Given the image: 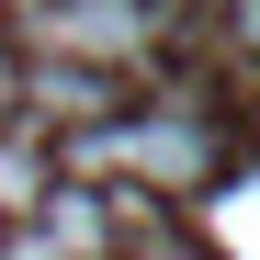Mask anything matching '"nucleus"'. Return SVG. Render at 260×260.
Wrapping results in <instances>:
<instances>
[{
  "label": "nucleus",
  "instance_id": "2",
  "mask_svg": "<svg viewBox=\"0 0 260 260\" xmlns=\"http://www.w3.org/2000/svg\"><path fill=\"white\" fill-rule=\"evenodd\" d=\"M102 113H124V68H102V57H57V46H34L23 57V113L12 124H102Z\"/></svg>",
  "mask_w": 260,
  "mask_h": 260
},
{
  "label": "nucleus",
  "instance_id": "9",
  "mask_svg": "<svg viewBox=\"0 0 260 260\" xmlns=\"http://www.w3.org/2000/svg\"><path fill=\"white\" fill-rule=\"evenodd\" d=\"M102 260H113V249H102Z\"/></svg>",
  "mask_w": 260,
  "mask_h": 260
},
{
  "label": "nucleus",
  "instance_id": "5",
  "mask_svg": "<svg viewBox=\"0 0 260 260\" xmlns=\"http://www.w3.org/2000/svg\"><path fill=\"white\" fill-rule=\"evenodd\" d=\"M46 181L57 170H46V147H34V124H0V215H34Z\"/></svg>",
  "mask_w": 260,
  "mask_h": 260
},
{
  "label": "nucleus",
  "instance_id": "4",
  "mask_svg": "<svg viewBox=\"0 0 260 260\" xmlns=\"http://www.w3.org/2000/svg\"><path fill=\"white\" fill-rule=\"evenodd\" d=\"M113 260H204V238H192L147 181H113Z\"/></svg>",
  "mask_w": 260,
  "mask_h": 260
},
{
  "label": "nucleus",
  "instance_id": "6",
  "mask_svg": "<svg viewBox=\"0 0 260 260\" xmlns=\"http://www.w3.org/2000/svg\"><path fill=\"white\" fill-rule=\"evenodd\" d=\"M0 260H68V249L34 226V215H0Z\"/></svg>",
  "mask_w": 260,
  "mask_h": 260
},
{
  "label": "nucleus",
  "instance_id": "7",
  "mask_svg": "<svg viewBox=\"0 0 260 260\" xmlns=\"http://www.w3.org/2000/svg\"><path fill=\"white\" fill-rule=\"evenodd\" d=\"M215 34H226L238 57H260V0H226V12H215Z\"/></svg>",
  "mask_w": 260,
  "mask_h": 260
},
{
  "label": "nucleus",
  "instance_id": "8",
  "mask_svg": "<svg viewBox=\"0 0 260 260\" xmlns=\"http://www.w3.org/2000/svg\"><path fill=\"white\" fill-rule=\"evenodd\" d=\"M12 113H23V57L0 46V124H12Z\"/></svg>",
  "mask_w": 260,
  "mask_h": 260
},
{
  "label": "nucleus",
  "instance_id": "1",
  "mask_svg": "<svg viewBox=\"0 0 260 260\" xmlns=\"http://www.w3.org/2000/svg\"><path fill=\"white\" fill-rule=\"evenodd\" d=\"M23 34L57 57H102V68H147L170 46V12L158 0H23Z\"/></svg>",
  "mask_w": 260,
  "mask_h": 260
},
{
  "label": "nucleus",
  "instance_id": "3",
  "mask_svg": "<svg viewBox=\"0 0 260 260\" xmlns=\"http://www.w3.org/2000/svg\"><path fill=\"white\" fill-rule=\"evenodd\" d=\"M34 226H46L68 260H102V249H113V192L68 170V181H46V192H34Z\"/></svg>",
  "mask_w": 260,
  "mask_h": 260
}]
</instances>
